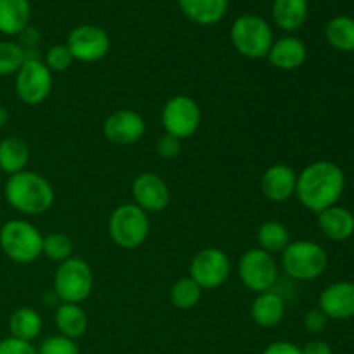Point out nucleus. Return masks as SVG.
Segmentation results:
<instances>
[{
    "mask_svg": "<svg viewBox=\"0 0 354 354\" xmlns=\"http://www.w3.org/2000/svg\"><path fill=\"white\" fill-rule=\"evenodd\" d=\"M346 189L341 166L332 161H315L297 175L296 197L306 209L322 213L335 206Z\"/></svg>",
    "mask_w": 354,
    "mask_h": 354,
    "instance_id": "f257e3e1",
    "label": "nucleus"
},
{
    "mask_svg": "<svg viewBox=\"0 0 354 354\" xmlns=\"http://www.w3.org/2000/svg\"><path fill=\"white\" fill-rule=\"evenodd\" d=\"M3 194L7 203L26 216L47 213L54 206L55 199L52 183L45 176L28 169L9 176Z\"/></svg>",
    "mask_w": 354,
    "mask_h": 354,
    "instance_id": "f03ea898",
    "label": "nucleus"
},
{
    "mask_svg": "<svg viewBox=\"0 0 354 354\" xmlns=\"http://www.w3.org/2000/svg\"><path fill=\"white\" fill-rule=\"evenodd\" d=\"M230 40L235 50L245 59H266L273 45V30L265 17L242 14L230 28Z\"/></svg>",
    "mask_w": 354,
    "mask_h": 354,
    "instance_id": "7ed1b4c3",
    "label": "nucleus"
},
{
    "mask_svg": "<svg viewBox=\"0 0 354 354\" xmlns=\"http://www.w3.org/2000/svg\"><path fill=\"white\" fill-rule=\"evenodd\" d=\"M0 248L10 261L30 265L41 256L44 235L26 220H10L0 228Z\"/></svg>",
    "mask_w": 354,
    "mask_h": 354,
    "instance_id": "20e7f679",
    "label": "nucleus"
},
{
    "mask_svg": "<svg viewBox=\"0 0 354 354\" xmlns=\"http://www.w3.org/2000/svg\"><path fill=\"white\" fill-rule=\"evenodd\" d=\"M109 237L118 248L137 249L147 241L151 232L149 214L137 204H121L111 213L107 221Z\"/></svg>",
    "mask_w": 354,
    "mask_h": 354,
    "instance_id": "39448f33",
    "label": "nucleus"
},
{
    "mask_svg": "<svg viewBox=\"0 0 354 354\" xmlns=\"http://www.w3.org/2000/svg\"><path fill=\"white\" fill-rule=\"evenodd\" d=\"M282 266L290 279L310 282L324 275L328 266V256L317 242L296 241L290 242L282 252Z\"/></svg>",
    "mask_w": 354,
    "mask_h": 354,
    "instance_id": "423d86ee",
    "label": "nucleus"
},
{
    "mask_svg": "<svg viewBox=\"0 0 354 354\" xmlns=\"http://www.w3.org/2000/svg\"><path fill=\"white\" fill-rule=\"evenodd\" d=\"M92 290L93 273L85 259L71 256L59 263L54 275V294L61 303H83L88 299Z\"/></svg>",
    "mask_w": 354,
    "mask_h": 354,
    "instance_id": "0eeeda50",
    "label": "nucleus"
},
{
    "mask_svg": "<svg viewBox=\"0 0 354 354\" xmlns=\"http://www.w3.org/2000/svg\"><path fill=\"white\" fill-rule=\"evenodd\" d=\"M28 57L16 73V95L28 106H38L45 102L52 92V71L44 61L26 52Z\"/></svg>",
    "mask_w": 354,
    "mask_h": 354,
    "instance_id": "6e6552de",
    "label": "nucleus"
},
{
    "mask_svg": "<svg viewBox=\"0 0 354 354\" xmlns=\"http://www.w3.org/2000/svg\"><path fill=\"white\" fill-rule=\"evenodd\" d=\"M161 121L166 135H171L182 142L196 135L203 123V113H201L199 104L192 97L180 93L165 104Z\"/></svg>",
    "mask_w": 354,
    "mask_h": 354,
    "instance_id": "1a4fd4ad",
    "label": "nucleus"
},
{
    "mask_svg": "<svg viewBox=\"0 0 354 354\" xmlns=\"http://www.w3.org/2000/svg\"><path fill=\"white\" fill-rule=\"evenodd\" d=\"M239 279L256 294L272 290L279 279V265L270 252L261 248L245 251L239 259Z\"/></svg>",
    "mask_w": 354,
    "mask_h": 354,
    "instance_id": "9d476101",
    "label": "nucleus"
},
{
    "mask_svg": "<svg viewBox=\"0 0 354 354\" xmlns=\"http://www.w3.org/2000/svg\"><path fill=\"white\" fill-rule=\"evenodd\" d=\"M230 275V259L218 248H206L190 261V279L203 290L218 289Z\"/></svg>",
    "mask_w": 354,
    "mask_h": 354,
    "instance_id": "9b49d317",
    "label": "nucleus"
},
{
    "mask_svg": "<svg viewBox=\"0 0 354 354\" xmlns=\"http://www.w3.org/2000/svg\"><path fill=\"white\" fill-rule=\"evenodd\" d=\"M66 45L75 61L90 64L109 54L111 38L104 28L95 24H80L68 35Z\"/></svg>",
    "mask_w": 354,
    "mask_h": 354,
    "instance_id": "f8f14e48",
    "label": "nucleus"
},
{
    "mask_svg": "<svg viewBox=\"0 0 354 354\" xmlns=\"http://www.w3.org/2000/svg\"><path fill=\"white\" fill-rule=\"evenodd\" d=\"M104 137L118 145H133L145 135V121L137 111L118 109L102 124Z\"/></svg>",
    "mask_w": 354,
    "mask_h": 354,
    "instance_id": "ddd939ff",
    "label": "nucleus"
},
{
    "mask_svg": "<svg viewBox=\"0 0 354 354\" xmlns=\"http://www.w3.org/2000/svg\"><path fill=\"white\" fill-rule=\"evenodd\" d=\"M131 196L145 213H159L169 204V189L165 180L156 173H142L131 183Z\"/></svg>",
    "mask_w": 354,
    "mask_h": 354,
    "instance_id": "4468645a",
    "label": "nucleus"
},
{
    "mask_svg": "<svg viewBox=\"0 0 354 354\" xmlns=\"http://www.w3.org/2000/svg\"><path fill=\"white\" fill-rule=\"evenodd\" d=\"M297 173L283 162H277L266 168L261 176V192L272 203H286L296 196Z\"/></svg>",
    "mask_w": 354,
    "mask_h": 354,
    "instance_id": "2eb2a0df",
    "label": "nucleus"
},
{
    "mask_svg": "<svg viewBox=\"0 0 354 354\" xmlns=\"http://www.w3.org/2000/svg\"><path fill=\"white\" fill-rule=\"evenodd\" d=\"M320 310L328 320L354 318V282H335L320 294Z\"/></svg>",
    "mask_w": 354,
    "mask_h": 354,
    "instance_id": "dca6fc26",
    "label": "nucleus"
},
{
    "mask_svg": "<svg viewBox=\"0 0 354 354\" xmlns=\"http://www.w3.org/2000/svg\"><path fill=\"white\" fill-rule=\"evenodd\" d=\"M306 57L308 48L304 41L297 37H290V35L273 41L272 48L266 55L270 64L280 71H294V69L301 68Z\"/></svg>",
    "mask_w": 354,
    "mask_h": 354,
    "instance_id": "f3484780",
    "label": "nucleus"
},
{
    "mask_svg": "<svg viewBox=\"0 0 354 354\" xmlns=\"http://www.w3.org/2000/svg\"><path fill=\"white\" fill-rule=\"evenodd\" d=\"M183 16L199 26H213L228 12L230 0H176Z\"/></svg>",
    "mask_w": 354,
    "mask_h": 354,
    "instance_id": "a211bd4d",
    "label": "nucleus"
},
{
    "mask_svg": "<svg viewBox=\"0 0 354 354\" xmlns=\"http://www.w3.org/2000/svg\"><path fill=\"white\" fill-rule=\"evenodd\" d=\"M251 317L258 327L273 328L286 317V301L273 290H266L256 296L251 306Z\"/></svg>",
    "mask_w": 354,
    "mask_h": 354,
    "instance_id": "6ab92c4d",
    "label": "nucleus"
},
{
    "mask_svg": "<svg viewBox=\"0 0 354 354\" xmlns=\"http://www.w3.org/2000/svg\"><path fill=\"white\" fill-rule=\"evenodd\" d=\"M318 225L324 235L330 241H348L354 234V214L341 206H332L318 213Z\"/></svg>",
    "mask_w": 354,
    "mask_h": 354,
    "instance_id": "aec40b11",
    "label": "nucleus"
},
{
    "mask_svg": "<svg viewBox=\"0 0 354 354\" xmlns=\"http://www.w3.org/2000/svg\"><path fill=\"white\" fill-rule=\"evenodd\" d=\"M308 14H310L308 0H273V23L287 33L301 30L308 21Z\"/></svg>",
    "mask_w": 354,
    "mask_h": 354,
    "instance_id": "412c9836",
    "label": "nucleus"
},
{
    "mask_svg": "<svg viewBox=\"0 0 354 354\" xmlns=\"http://www.w3.org/2000/svg\"><path fill=\"white\" fill-rule=\"evenodd\" d=\"M30 0H0V33L19 37L30 24Z\"/></svg>",
    "mask_w": 354,
    "mask_h": 354,
    "instance_id": "4be33fe9",
    "label": "nucleus"
},
{
    "mask_svg": "<svg viewBox=\"0 0 354 354\" xmlns=\"http://www.w3.org/2000/svg\"><path fill=\"white\" fill-rule=\"evenodd\" d=\"M55 327L59 334L75 341L86 332L88 317L80 304L61 303L55 310Z\"/></svg>",
    "mask_w": 354,
    "mask_h": 354,
    "instance_id": "5701e85b",
    "label": "nucleus"
},
{
    "mask_svg": "<svg viewBox=\"0 0 354 354\" xmlns=\"http://www.w3.org/2000/svg\"><path fill=\"white\" fill-rule=\"evenodd\" d=\"M30 162V147L19 137H7L0 142V169L9 176L26 169Z\"/></svg>",
    "mask_w": 354,
    "mask_h": 354,
    "instance_id": "b1692460",
    "label": "nucleus"
},
{
    "mask_svg": "<svg viewBox=\"0 0 354 354\" xmlns=\"http://www.w3.org/2000/svg\"><path fill=\"white\" fill-rule=\"evenodd\" d=\"M44 322L40 313L33 308H19L14 311L9 318L10 337L21 339V341L33 342L40 335Z\"/></svg>",
    "mask_w": 354,
    "mask_h": 354,
    "instance_id": "393cba45",
    "label": "nucleus"
},
{
    "mask_svg": "<svg viewBox=\"0 0 354 354\" xmlns=\"http://www.w3.org/2000/svg\"><path fill=\"white\" fill-rule=\"evenodd\" d=\"M258 244L263 251L270 252V254H277V252L286 251L287 245L290 244V234L289 228L277 220H268L258 228Z\"/></svg>",
    "mask_w": 354,
    "mask_h": 354,
    "instance_id": "a878e982",
    "label": "nucleus"
},
{
    "mask_svg": "<svg viewBox=\"0 0 354 354\" xmlns=\"http://www.w3.org/2000/svg\"><path fill=\"white\" fill-rule=\"evenodd\" d=\"M328 44L341 52H354V19L349 16L332 17L325 28Z\"/></svg>",
    "mask_w": 354,
    "mask_h": 354,
    "instance_id": "bb28decb",
    "label": "nucleus"
},
{
    "mask_svg": "<svg viewBox=\"0 0 354 354\" xmlns=\"http://www.w3.org/2000/svg\"><path fill=\"white\" fill-rule=\"evenodd\" d=\"M201 297H203V289L190 277L176 280L171 287V292H169L173 306L178 308V310H192L199 304Z\"/></svg>",
    "mask_w": 354,
    "mask_h": 354,
    "instance_id": "cd10ccee",
    "label": "nucleus"
},
{
    "mask_svg": "<svg viewBox=\"0 0 354 354\" xmlns=\"http://www.w3.org/2000/svg\"><path fill=\"white\" fill-rule=\"evenodd\" d=\"M28 54L21 44L10 40L0 41V76L16 75Z\"/></svg>",
    "mask_w": 354,
    "mask_h": 354,
    "instance_id": "c85d7f7f",
    "label": "nucleus"
},
{
    "mask_svg": "<svg viewBox=\"0 0 354 354\" xmlns=\"http://www.w3.org/2000/svg\"><path fill=\"white\" fill-rule=\"evenodd\" d=\"M73 241L66 234L61 232H54V234H48L44 237V249H41V254L47 256L52 261L62 263L66 259H69L73 256Z\"/></svg>",
    "mask_w": 354,
    "mask_h": 354,
    "instance_id": "c756f323",
    "label": "nucleus"
},
{
    "mask_svg": "<svg viewBox=\"0 0 354 354\" xmlns=\"http://www.w3.org/2000/svg\"><path fill=\"white\" fill-rule=\"evenodd\" d=\"M44 62H45V66L50 69L52 75H54V73H62V71H66V69L71 68L73 62H75V59H73L68 45L57 44L45 52Z\"/></svg>",
    "mask_w": 354,
    "mask_h": 354,
    "instance_id": "7c9ffc66",
    "label": "nucleus"
},
{
    "mask_svg": "<svg viewBox=\"0 0 354 354\" xmlns=\"http://www.w3.org/2000/svg\"><path fill=\"white\" fill-rule=\"evenodd\" d=\"M37 351L38 354H80V348L73 339L59 334L45 339Z\"/></svg>",
    "mask_w": 354,
    "mask_h": 354,
    "instance_id": "2f4dec72",
    "label": "nucleus"
},
{
    "mask_svg": "<svg viewBox=\"0 0 354 354\" xmlns=\"http://www.w3.org/2000/svg\"><path fill=\"white\" fill-rule=\"evenodd\" d=\"M0 354H38L31 342L16 337H6L0 341Z\"/></svg>",
    "mask_w": 354,
    "mask_h": 354,
    "instance_id": "473e14b6",
    "label": "nucleus"
},
{
    "mask_svg": "<svg viewBox=\"0 0 354 354\" xmlns=\"http://www.w3.org/2000/svg\"><path fill=\"white\" fill-rule=\"evenodd\" d=\"M156 151H158V154L161 156V158L173 159L180 154V151H182V144H180L178 138L165 133L159 138L158 144H156Z\"/></svg>",
    "mask_w": 354,
    "mask_h": 354,
    "instance_id": "72a5a7b5",
    "label": "nucleus"
},
{
    "mask_svg": "<svg viewBox=\"0 0 354 354\" xmlns=\"http://www.w3.org/2000/svg\"><path fill=\"white\" fill-rule=\"evenodd\" d=\"M303 324H304V328H306L308 332L320 334V332L325 330V327H327L328 318H327V315L320 310V308H317V310H310L306 315H304Z\"/></svg>",
    "mask_w": 354,
    "mask_h": 354,
    "instance_id": "f704fd0d",
    "label": "nucleus"
},
{
    "mask_svg": "<svg viewBox=\"0 0 354 354\" xmlns=\"http://www.w3.org/2000/svg\"><path fill=\"white\" fill-rule=\"evenodd\" d=\"M263 354H303L299 346L289 341H275L265 348Z\"/></svg>",
    "mask_w": 354,
    "mask_h": 354,
    "instance_id": "c9c22d12",
    "label": "nucleus"
},
{
    "mask_svg": "<svg viewBox=\"0 0 354 354\" xmlns=\"http://www.w3.org/2000/svg\"><path fill=\"white\" fill-rule=\"evenodd\" d=\"M303 354H332V348L325 341H311L304 348H301Z\"/></svg>",
    "mask_w": 354,
    "mask_h": 354,
    "instance_id": "e433bc0d",
    "label": "nucleus"
},
{
    "mask_svg": "<svg viewBox=\"0 0 354 354\" xmlns=\"http://www.w3.org/2000/svg\"><path fill=\"white\" fill-rule=\"evenodd\" d=\"M9 118H10L9 111H7L3 106H0V128H3L7 123H9Z\"/></svg>",
    "mask_w": 354,
    "mask_h": 354,
    "instance_id": "4c0bfd02",
    "label": "nucleus"
}]
</instances>
